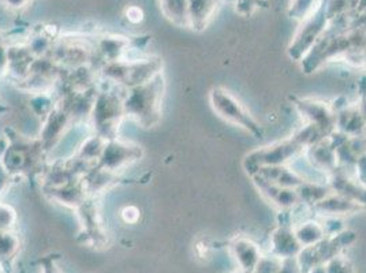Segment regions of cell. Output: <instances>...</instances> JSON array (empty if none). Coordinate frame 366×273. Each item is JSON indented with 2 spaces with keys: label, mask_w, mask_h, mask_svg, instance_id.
<instances>
[{
  "label": "cell",
  "mask_w": 366,
  "mask_h": 273,
  "mask_svg": "<svg viewBox=\"0 0 366 273\" xmlns=\"http://www.w3.org/2000/svg\"><path fill=\"white\" fill-rule=\"evenodd\" d=\"M91 116L97 136L106 141L115 139L124 116L122 97L111 91H99L92 108Z\"/></svg>",
  "instance_id": "6"
},
{
  "label": "cell",
  "mask_w": 366,
  "mask_h": 273,
  "mask_svg": "<svg viewBox=\"0 0 366 273\" xmlns=\"http://www.w3.org/2000/svg\"><path fill=\"white\" fill-rule=\"evenodd\" d=\"M6 4H9L10 7H14V9H19V7H24L28 0H4Z\"/></svg>",
  "instance_id": "33"
},
{
  "label": "cell",
  "mask_w": 366,
  "mask_h": 273,
  "mask_svg": "<svg viewBox=\"0 0 366 273\" xmlns=\"http://www.w3.org/2000/svg\"><path fill=\"white\" fill-rule=\"evenodd\" d=\"M164 14L175 24L189 21V3L186 0H163Z\"/></svg>",
  "instance_id": "25"
},
{
  "label": "cell",
  "mask_w": 366,
  "mask_h": 273,
  "mask_svg": "<svg viewBox=\"0 0 366 273\" xmlns=\"http://www.w3.org/2000/svg\"><path fill=\"white\" fill-rule=\"evenodd\" d=\"M234 273H257L256 271H253V272H244V271H241V272H234Z\"/></svg>",
  "instance_id": "35"
},
{
  "label": "cell",
  "mask_w": 366,
  "mask_h": 273,
  "mask_svg": "<svg viewBox=\"0 0 366 273\" xmlns=\"http://www.w3.org/2000/svg\"><path fill=\"white\" fill-rule=\"evenodd\" d=\"M269 241L272 254L280 259L298 257L302 250L301 243L294 234V227L287 224H277Z\"/></svg>",
  "instance_id": "14"
},
{
  "label": "cell",
  "mask_w": 366,
  "mask_h": 273,
  "mask_svg": "<svg viewBox=\"0 0 366 273\" xmlns=\"http://www.w3.org/2000/svg\"><path fill=\"white\" fill-rule=\"evenodd\" d=\"M16 219V211L10 205L0 202V231H10Z\"/></svg>",
  "instance_id": "28"
},
{
  "label": "cell",
  "mask_w": 366,
  "mask_h": 273,
  "mask_svg": "<svg viewBox=\"0 0 366 273\" xmlns=\"http://www.w3.org/2000/svg\"><path fill=\"white\" fill-rule=\"evenodd\" d=\"M354 168H355V178L360 179L361 182L366 183V153L357 160Z\"/></svg>",
  "instance_id": "30"
},
{
  "label": "cell",
  "mask_w": 366,
  "mask_h": 273,
  "mask_svg": "<svg viewBox=\"0 0 366 273\" xmlns=\"http://www.w3.org/2000/svg\"><path fill=\"white\" fill-rule=\"evenodd\" d=\"M259 177H262L264 179L269 181V182L276 183L279 186L283 187H289V189H297L300 187L302 183H305L306 179L304 175L298 174L297 171L291 169L287 166H271V167H261L257 169Z\"/></svg>",
  "instance_id": "20"
},
{
  "label": "cell",
  "mask_w": 366,
  "mask_h": 273,
  "mask_svg": "<svg viewBox=\"0 0 366 273\" xmlns=\"http://www.w3.org/2000/svg\"><path fill=\"white\" fill-rule=\"evenodd\" d=\"M44 192H46V196H49L54 201H58L59 204L76 208V209L79 208L89 196L82 179L66 183V184H61L58 187H48V189H44Z\"/></svg>",
  "instance_id": "19"
},
{
  "label": "cell",
  "mask_w": 366,
  "mask_h": 273,
  "mask_svg": "<svg viewBox=\"0 0 366 273\" xmlns=\"http://www.w3.org/2000/svg\"><path fill=\"white\" fill-rule=\"evenodd\" d=\"M292 106L302 115L307 123L320 127L324 133L331 136L336 130V111L332 104L315 99H291Z\"/></svg>",
  "instance_id": "9"
},
{
  "label": "cell",
  "mask_w": 366,
  "mask_h": 273,
  "mask_svg": "<svg viewBox=\"0 0 366 273\" xmlns=\"http://www.w3.org/2000/svg\"><path fill=\"white\" fill-rule=\"evenodd\" d=\"M355 241V232L345 228L335 235L325 237L321 242L304 247L297 257L301 273H309L317 267H324L330 259L342 254V252Z\"/></svg>",
  "instance_id": "4"
},
{
  "label": "cell",
  "mask_w": 366,
  "mask_h": 273,
  "mask_svg": "<svg viewBox=\"0 0 366 273\" xmlns=\"http://www.w3.org/2000/svg\"><path fill=\"white\" fill-rule=\"evenodd\" d=\"M10 178H11V175L9 174V171L0 164V194L7 187V184L10 182Z\"/></svg>",
  "instance_id": "31"
},
{
  "label": "cell",
  "mask_w": 366,
  "mask_h": 273,
  "mask_svg": "<svg viewBox=\"0 0 366 273\" xmlns=\"http://www.w3.org/2000/svg\"><path fill=\"white\" fill-rule=\"evenodd\" d=\"M305 152L310 164L319 171L325 172L328 177L339 168L336 149L330 142V136L319 144L309 147Z\"/></svg>",
  "instance_id": "17"
},
{
  "label": "cell",
  "mask_w": 366,
  "mask_h": 273,
  "mask_svg": "<svg viewBox=\"0 0 366 273\" xmlns=\"http://www.w3.org/2000/svg\"><path fill=\"white\" fill-rule=\"evenodd\" d=\"M328 178V184L334 193L366 207V183L361 182L355 177H350L340 168H337Z\"/></svg>",
  "instance_id": "13"
},
{
  "label": "cell",
  "mask_w": 366,
  "mask_h": 273,
  "mask_svg": "<svg viewBox=\"0 0 366 273\" xmlns=\"http://www.w3.org/2000/svg\"><path fill=\"white\" fill-rule=\"evenodd\" d=\"M294 234L302 249L321 242L327 237L319 220H306L304 223H300L297 227H294Z\"/></svg>",
  "instance_id": "22"
},
{
  "label": "cell",
  "mask_w": 366,
  "mask_h": 273,
  "mask_svg": "<svg viewBox=\"0 0 366 273\" xmlns=\"http://www.w3.org/2000/svg\"><path fill=\"white\" fill-rule=\"evenodd\" d=\"M71 119L73 116L63 106H55V108L48 114L39 138L46 151L51 149L61 139V134H64Z\"/></svg>",
  "instance_id": "12"
},
{
  "label": "cell",
  "mask_w": 366,
  "mask_h": 273,
  "mask_svg": "<svg viewBox=\"0 0 366 273\" xmlns=\"http://www.w3.org/2000/svg\"><path fill=\"white\" fill-rule=\"evenodd\" d=\"M129 48V41L123 37H106L99 43V52L106 63L123 61V55Z\"/></svg>",
  "instance_id": "23"
},
{
  "label": "cell",
  "mask_w": 366,
  "mask_h": 273,
  "mask_svg": "<svg viewBox=\"0 0 366 273\" xmlns=\"http://www.w3.org/2000/svg\"><path fill=\"white\" fill-rule=\"evenodd\" d=\"M297 194L301 201V205H305L309 209H312L316 204H319L324 198L328 197L332 193V189L327 183L313 182L306 181L300 187L295 189Z\"/></svg>",
  "instance_id": "21"
},
{
  "label": "cell",
  "mask_w": 366,
  "mask_h": 273,
  "mask_svg": "<svg viewBox=\"0 0 366 273\" xmlns=\"http://www.w3.org/2000/svg\"><path fill=\"white\" fill-rule=\"evenodd\" d=\"M336 130L347 136H366V121L358 106H346L336 111Z\"/></svg>",
  "instance_id": "18"
},
{
  "label": "cell",
  "mask_w": 366,
  "mask_h": 273,
  "mask_svg": "<svg viewBox=\"0 0 366 273\" xmlns=\"http://www.w3.org/2000/svg\"><path fill=\"white\" fill-rule=\"evenodd\" d=\"M324 26H325V13H319L316 16H312V18L306 22L305 26L295 36L291 46H289V55H290L291 59L302 61L307 55V52L320 39Z\"/></svg>",
  "instance_id": "10"
},
{
  "label": "cell",
  "mask_w": 366,
  "mask_h": 273,
  "mask_svg": "<svg viewBox=\"0 0 366 273\" xmlns=\"http://www.w3.org/2000/svg\"><path fill=\"white\" fill-rule=\"evenodd\" d=\"M166 89L163 73L149 82L127 89L123 97L124 116H130L145 129L154 127L162 119V104Z\"/></svg>",
  "instance_id": "1"
},
{
  "label": "cell",
  "mask_w": 366,
  "mask_h": 273,
  "mask_svg": "<svg viewBox=\"0 0 366 273\" xmlns=\"http://www.w3.org/2000/svg\"><path fill=\"white\" fill-rule=\"evenodd\" d=\"M9 69V56H7V48L0 44V73L7 71Z\"/></svg>",
  "instance_id": "32"
},
{
  "label": "cell",
  "mask_w": 366,
  "mask_h": 273,
  "mask_svg": "<svg viewBox=\"0 0 366 273\" xmlns=\"http://www.w3.org/2000/svg\"><path fill=\"white\" fill-rule=\"evenodd\" d=\"M250 178L253 184L256 186V189L259 190V194L267 198L280 211L294 209L298 205H301V201L295 189H289V187H283L276 183L269 182L262 177H259V174H253L250 175Z\"/></svg>",
  "instance_id": "11"
},
{
  "label": "cell",
  "mask_w": 366,
  "mask_h": 273,
  "mask_svg": "<svg viewBox=\"0 0 366 273\" xmlns=\"http://www.w3.org/2000/svg\"><path fill=\"white\" fill-rule=\"evenodd\" d=\"M324 271H325V273H355L350 259L342 256V254L330 259L324 265Z\"/></svg>",
  "instance_id": "27"
},
{
  "label": "cell",
  "mask_w": 366,
  "mask_h": 273,
  "mask_svg": "<svg viewBox=\"0 0 366 273\" xmlns=\"http://www.w3.org/2000/svg\"><path fill=\"white\" fill-rule=\"evenodd\" d=\"M19 239L11 231H0V258H10L16 254Z\"/></svg>",
  "instance_id": "26"
},
{
  "label": "cell",
  "mask_w": 366,
  "mask_h": 273,
  "mask_svg": "<svg viewBox=\"0 0 366 273\" xmlns=\"http://www.w3.org/2000/svg\"><path fill=\"white\" fill-rule=\"evenodd\" d=\"M305 151V148L294 138V136L276 141L274 144L261 147L244 156V171L250 175L257 172L261 167L287 166L295 156Z\"/></svg>",
  "instance_id": "5"
},
{
  "label": "cell",
  "mask_w": 366,
  "mask_h": 273,
  "mask_svg": "<svg viewBox=\"0 0 366 273\" xmlns=\"http://www.w3.org/2000/svg\"><path fill=\"white\" fill-rule=\"evenodd\" d=\"M44 147L40 139L36 141H25L22 138L11 139L0 164L13 175H24L29 174L31 169L36 168V164L40 162L41 154L44 153Z\"/></svg>",
  "instance_id": "7"
},
{
  "label": "cell",
  "mask_w": 366,
  "mask_h": 273,
  "mask_svg": "<svg viewBox=\"0 0 366 273\" xmlns=\"http://www.w3.org/2000/svg\"><path fill=\"white\" fill-rule=\"evenodd\" d=\"M142 156L144 151L137 144L119 141L115 138L106 142L104 151L102 153L96 167L119 174V171L136 163Z\"/></svg>",
  "instance_id": "8"
},
{
  "label": "cell",
  "mask_w": 366,
  "mask_h": 273,
  "mask_svg": "<svg viewBox=\"0 0 366 273\" xmlns=\"http://www.w3.org/2000/svg\"><path fill=\"white\" fill-rule=\"evenodd\" d=\"M309 273H325V271H324V267H317V268H315L313 271H310Z\"/></svg>",
  "instance_id": "34"
},
{
  "label": "cell",
  "mask_w": 366,
  "mask_h": 273,
  "mask_svg": "<svg viewBox=\"0 0 366 273\" xmlns=\"http://www.w3.org/2000/svg\"><path fill=\"white\" fill-rule=\"evenodd\" d=\"M209 103L214 112L226 121L232 123L247 131L249 134L259 138L262 136V127L247 108L227 89L214 86L209 91Z\"/></svg>",
  "instance_id": "3"
},
{
  "label": "cell",
  "mask_w": 366,
  "mask_h": 273,
  "mask_svg": "<svg viewBox=\"0 0 366 273\" xmlns=\"http://www.w3.org/2000/svg\"><path fill=\"white\" fill-rule=\"evenodd\" d=\"M310 211L317 213L321 217L322 216L342 217L347 214L364 212L366 211V207L332 192L328 197L324 198L319 204H316Z\"/></svg>",
  "instance_id": "16"
},
{
  "label": "cell",
  "mask_w": 366,
  "mask_h": 273,
  "mask_svg": "<svg viewBox=\"0 0 366 273\" xmlns=\"http://www.w3.org/2000/svg\"><path fill=\"white\" fill-rule=\"evenodd\" d=\"M277 273H301L297 257L283 259L282 267H280V269H279Z\"/></svg>",
  "instance_id": "29"
},
{
  "label": "cell",
  "mask_w": 366,
  "mask_h": 273,
  "mask_svg": "<svg viewBox=\"0 0 366 273\" xmlns=\"http://www.w3.org/2000/svg\"><path fill=\"white\" fill-rule=\"evenodd\" d=\"M102 73L108 81L130 89L147 84L154 76L162 74L163 61L160 58H144L134 61H112L104 64Z\"/></svg>",
  "instance_id": "2"
},
{
  "label": "cell",
  "mask_w": 366,
  "mask_h": 273,
  "mask_svg": "<svg viewBox=\"0 0 366 273\" xmlns=\"http://www.w3.org/2000/svg\"><path fill=\"white\" fill-rule=\"evenodd\" d=\"M106 139L102 138V136L94 134V136H89L84 144L82 147L79 148L76 157L84 160V162H88L91 164H97L102 153L104 151V147H106Z\"/></svg>",
  "instance_id": "24"
},
{
  "label": "cell",
  "mask_w": 366,
  "mask_h": 273,
  "mask_svg": "<svg viewBox=\"0 0 366 273\" xmlns=\"http://www.w3.org/2000/svg\"><path fill=\"white\" fill-rule=\"evenodd\" d=\"M229 250L241 271L244 272H253L262 257L259 246L246 237L234 238L229 242Z\"/></svg>",
  "instance_id": "15"
}]
</instances>
